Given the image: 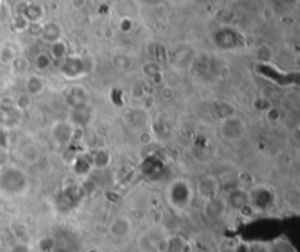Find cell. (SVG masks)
<instances>
[{
	"label": "cell",
	"mask_w": 300,
	"mask_h": 252,
	"mask_svg": "<svg viewBox=\"0 0 300 252\" xmlns=\"http://www.w3.org/2000/svg\"><path fill=\"white\" fill-rule=\"evenodd\" d=\"M228 211L227 207V203H225V198L218 195L213 200L204 203V207H202V214L207 220L210 221H217V220H221Z\"/></svg>",
	"instance_id": "cell-8"
},
{
	"label": "cell",
	"mask_w": 300,
	"mask_h": 252,
	"mask_svg": "<svg viewBox=\"0 0 300 252\" xmlns=\"http://www.w3.org/2000/svg\"><path fill=\"white\" fill-rule=\"evenodd\" d=\"M144 115H147V112L144 109H129V110H126L123 113L122 119L130 127H139V126L145 127L144 126V121H141Z\"/></svg>",
	"instance_id": "cell-13"
},
{
	"label": "cell",
	"mask_w": 300,
	"mask_h": 252,
	"mask_svg": "<svg viewBox=\"0 0 300 252\" xmlns=\"http://www.w3.org/2000/svg\"><path fill=\"white\" fill-rule=\"evenodd\" d=\"M38 248H40V251L41 252H51L53 251V248H54V241H53L51 238L45 236V238H43V239L38 242Z\"/></svg>",
	"instance_id": "cell-21"
},
{
	"label": "cell",
	"mask_w": 300,
	"mask_h": 252,
	"mask_svg": "<svg viewBox=\"0 0 300 252\" xmlns=\"http://www.w3.org/2000/svg\"><path fill=\"white\" fill-rule=\"evenodd\" d=\"M195 198V188L188 179H176L166 189V201L174 211L189 209Z\"/></svg>",
	"instance_id": "cell-1"
},
{
	"label": "cell",
	"mask_w": 300,
	"mask_h": 252,
	"mask_svg": "<svg viewBox=\"0 0 300 252\" xmlns=\"http://www.w3.org/2000/svg\"><path fill=\"white\" fill-rule=\"evenodd\" d=\"M85 252H101V251H100V248H97V247H89V248H86Z\"/></svg>",
	"instance_id": "cell-28"
},
{
	"label": "cell",
	"mask_w": 300,
	"mask_h": 252,
	"mask_svg": "<svg viewBox=\"0 0 300 252\" xmlns=\"http://www.w3.org/2000/svg\"><path fill=\"white\" fill-rule=\"evenodd\" d=\"M112 165V153L107 148H100L91 156V166L97 170L109 168Z\"/></svg>",
	"instance_id": "cell-12"
},
{
	"label": "cell",
	"mask_w": 300,
	"mask_h": 252,
	"mask_svg": "<svg viewBox=\"0 0 300 252\" xmlns=\"http://www.w3.org/2000/svg\"><path fill=\"white\" fill-rule=\"evenodd\" d=\"M265 113V118H266V121L268 122H277L278 119H280V110L278 109H275V107H269L266 112H263Z\"/></svg>",
	"instance_id": "cell-24"
},
{
	"label": "cell",
	"mask_w": 300,
	"mask_h": 252,
	"mask_svg": "<svg viewBox=\"0 0 300 252\" xmlns=\"http://www.w3.org/2000/svg\"><path fill=\"white\" fill-rule=\"evenodd\" d=\"M12 232H13V235H15L22 244H27V242H28V239H30V232H28L27 224H24V223H13V224H12Z\"/></svg>",
	"instance_id": "cell-18"
},
{
	"label": "cell",
	"mask_w": 300,
	"mask_h": 252,
	"mask_svg": "<svg viewBox=\"0 0 300 252\" xmlns=\"http://www.w3.org/2000/svg\"><path fill=\"white\" fill-rule=\"evenodd\" d=\"M225 198V203H227V207L228 210L240 211L243 209H246L249 206V195H248V189L245 188H240V186H236L233 188Z\"/></svg>",
	"instance_id": "cell-9"
},
{
	"label": "cell",
	"mask_w": 300,
	"mask_h": 252,
	"mask_svg": "<svg viewBox=\"0 0 300 252\" xmlns=\"http://www.w3.org/2000/svg\"><path fill=\"white\" fill-rule=\"evenodd\" d=\"M160 98L163 100V101H170L173 97H174V89H173L172 86H169V85H166V86H163L161 89H160Z\"/></svg>",
	"instance_id": "cell-23"
},
{
	"label": "cell",
	"mask_w": 300,
	"mask_h": 252,
	"mask_svg": "<svg viewBox=\"0 0 300 252\" xmlns=\"http://www.w3.org/2000/svg\"><path fill=\"white\" fill-rule=\"evenodd\" d=\"M132 229H133L132 220L128 215L120 214V215L113 217L112 221L109 223L107 235L114 241H122V239H126L132 235Z\"/></svg>",
	"instance_id": "cell-6"
},
{
	"label": "cell",
	"mask_w": 300,
	"mask_h": 252,
	"mask_svg": "<svg viewBox=\"0 0 300 252\" xmlns=\"http://www.w3.org/2000/svg\"><path fill=\"white\" fill-rule=\"evenodd\" d=\"M217 103H218V104H217L218 109H214V110L215 113H217V116H220L221 121L225 119V118H228V116H231V115H234V110L231 109L230 104H227V103H224V101H217Z\"/></svg>",
	"instance_id": "cell-20"
},
{
	"label": "cell",
	"mask_w": 300,
	"mask_h": 252,
	"mask_svg": "<svg viewBox=\"0 0 300 252\" xmlns=\"http://www.w3.org/2000/svg\"><path fill=\"white\" fill-rule=\"evenodd\" d=\"M234 252H252V245L246 241H240L234 247Z\"/></svg>",
	"instance_id": "cell-26"
},
{
	"label": "cell",
	"mask_w": 300,
	"mask_h": 252,
	"mask_svg": "<svg viewBox=\"0 0 300 252\" xmlns=\"http://www.w3.org/2000/svg\"><path fill=\"white\" fill-rule=\"evenodd\" d=\"M130 95H132L133 100H144V98H147V92H145V89L142 88V85H135V86L132 88Z\"/></svg>",
	"instance_id": "cell-22"
},
{
	"label": "cell",
	"mask_w": 300,
	"mask_h": 252,
	"mask_svg": "<svg viewBox=\"0 0 300 252\" xmlns=\"http://www.w3.org/2000/svg\"><path fill=\"white\" fill-rule=\"evenodd\" d=\"M76 125L69 122V121H57L51 125L50 129V136L53 142H56L60 147H68L69 142H72L74 132Z\"/></svg>",
	"instance_id": "cell-7"
},
{
	"label": "cell",
	"mask_w": 300,
	"mask_h": 252,
	"mask_svg": "<svg viewBox=\"0 0 300 252\" xmlns=\"http://www.w3.org/2000/svg\"><path fill=\"white\" fill-rule=\"evenodd\" d=\"M19 156H21L22 162H25L27 165H36V163H38V162L41 160L43 151H41V148H40L36 142L30 141V142H27V144L21 148Z\"/></svg>",
	"instance_id": "cell-10"
},
{
	"label": "cell",
	"mask_w": 300,
	"mask_h": 252,
	"mask_svg": "<svg viewBox=\"0 0 300 252\" xmlns=\"http://www.w3.org/2000/svg\"><path fill=\"white\" fill-rule=\"evenodd\" d=\"M265 252H298L293 242L286 236H278L265 245Z\"/></svg>",
	"instance_id": "cell-11"
},
{
	"label": "cell",
	"mask_w": 300,
	"mask_h": 252,
	"mask_svg": "<svg viewBox=\"0 0 300 252\" xmlns=\"http://www.w3.org/2000/svg\"><path fill=\"white\" fill-rule=\"evenodd\" d=\"M48 65H50V59H48L45 54H40V56L37 57V60H36V66H37V69H40V71L47 69Z\"/></svg>",
	"instance_id": "cell-25"
},
{
	"label": "cell",
	"mask_w": 300,
	"mask_h": 252,
	"mask_svg": "<svg viewBox=\"0 0 300 252\" xmlns=\"http://www.w3.org/2000/svg\"><path fill=\"white\" fill-rule=\"evenodd\" d=\"M154 138H155L154 132H152L151 129H148V127H142V129L138 130V136H136V139H138V142H139L141 145H144V147L151 145L152 141H154Z\"/></svg>",
	"instance_id": "cell-19"
},
{
	"label": "cell",
	"mask_w": 300,
	"mask_h": 252,
	"mask_svg": "<svg viewBox=\"0 0 300 252\" xmlns=\"http://www.w3.org/2000/svg\"><path fill=\"white\" fill-rule=\"evenodd\" d=\"M185 239L182 236H167L166 252H183L185 251Z\"/></svg>",
	"instance_id": "cell-17"
},
{
	"label": "cell",
	"mask_w": 300,
	"mask_h": 252,
	"mask_svg": "<svg viewBox=\"0 0 300 252\" xmlns=\"http://www.w3.org/2000/svg\"><path fill=\"white\" fill-rule=\"evenodd\" d=\"M0 189L10 195H22L30 189L27 173L18 168H7L0 173Z\"/></svg>",
	"instance_id": "cell-2"
},
{
	"label": "cell",
	"mask_w": 300,
	"mask_h": 252,
	"mask_svg": "<svg viewBox=\"0 0 300 252\" xmlns=\"http://www.w3.org/2000/svg\"><path fill=\"white\" fill-rule=\"evenodd\" d=\"M72 3H74L75 9H81V7L85 6V0H72Z\"/></svg>",
	"instance_id": "cell-27"
},
{
	"label": "cell",
	"mask_w": 300,
	"mask_h": 252,
	"mask_svg": "<svg viewBox=\"0 0 300 252\" xmlns=\"http://www.w3.org/2000/svg\"><path fill=\"white\" fill-rule=\"evenodd\" d=\"M13 101H15V109L19 113H25L33 107V97L28 92H24V94L18 95L16 100H13Z\"/></svg>",
	"instance_id": "cell-14"
},
{
	"label": "cell",
	"mask_w": 300,
	"mask_h": 252,
	"mask_svg": "<svg viewBox=\"0 0 300 252\" xmlns=\"http://www.w3.org/2000/svg\"><path fill=\"white\" fill-rule=\"evenodd\" d=\"M220 191H221V185H220L218 177L214 176V174H205V176H202L196 182V185H195V194L204 203H207V201L213 200L215 197H218Z\"/></svg>",
	"instance_id": "cell-5"
},
{
	"label": "cell",
	"mask_w": 300,
	"mask_h": 252,
	"mask_svg": "<svg viewBox=\"0 0 300 252\" xmlns=\"http://www.w3.org/2000/svg\"><path fill=\"white\" fill-rule=\"evenodd\" d=\"M71 166L75 168V171H76L78 174H86V173H89V170L92 168V166H91V159H88L85 156H76V159L74 160V163H72Z\"/></svg>",
	"instance_id": "cell-15"
},
{
	"label": "cell",
	"mask_w": 300,
	"mask_h": 252,
	"mask_svg": "<svg viewBox=\"0 0 300 252\" xmlns=\"http://www.w3.org/2000/svg\"><path fill=\"white\" fill-rule=\"evenodd\" d=\"M245 132H246L245 121L242 118H239L237 115H231L221 121L220 133H221L223 139H225L228 142H236V141L242 139Z\"/></svg>",
	"instance_id": "cell-4"
},
{
	"label": "cell",
	"mask_w": 300,
	"mask_h": 252,
	"mask_svg": "<svg viewBox=\"0 0 300 252\" xmlns=\"http://www.w3.org/2000/svg\"><path fill=\"white\" fill-rule=\"evenodd\" d=\"M249 207L254 211L268 210L275 200L274 192L265 185H254L252 189H248Z\"/></svg>",
	"instance_id": "cell-3"
},
{
	"label": "cell",
	"mask_w": 300,
	"mask_h": 252,
	"mask_svg": "<svg viewBox=\"0 0 300 252\" xmlns=\"http://www.w3.org/2000/svg\"><path fill=\"white\" fill-rule=\"evenodd\" d=\"M25 88H27V92L33 97V95H38L44 88V83L41 78L38 77H30L27 84H25Z\"/></svg>",
	"instance_id": "cell-16"
}]
</instances>
